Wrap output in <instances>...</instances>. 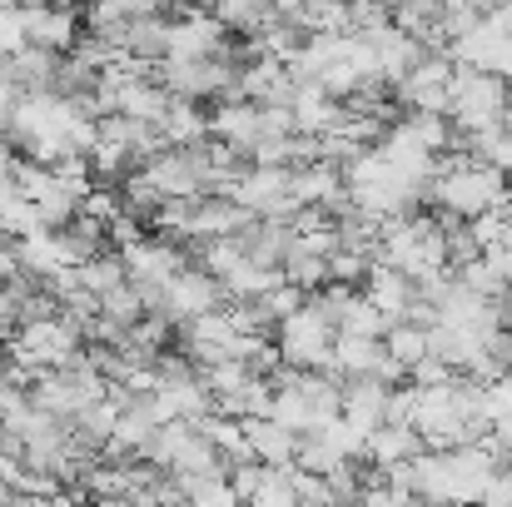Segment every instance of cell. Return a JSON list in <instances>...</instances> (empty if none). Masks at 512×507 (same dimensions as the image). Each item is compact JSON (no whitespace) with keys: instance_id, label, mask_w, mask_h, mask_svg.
I'll use <instances>...</instances> for the list:
<instances>
[{"instance_id":"1","label":"cell","mask_w":512,"mask_h":507,"mask_svg":"<svg viewBox=\"0 0 512 507\" xmlns=\"http://www.w3.org/2000/svg\"><path fill=\"white\" fill-rule=\"evenodd\" d=\"M512 179L488 160H473V155H453L443 160L433 189H428V204L443 209V214H458V219H478L488 209H498L508 199Z\"/></svg>"},{"instance_id":"2","label":"cell","mask_w":512,"mask_h":507,"mask_svg":"<svg viewBox=\"0 0 512 507\" xmlns=\"http://www.w3.org/2000/svg\"><path fill=\"white\" fill-rule=\"evenodd\" d=\"M512 100V80L498 70H478V65H458L453 80V125L458 130H488L503 125V110Z\"/></svg>"},{"instance_id":"3","label":"cell","mask_w":512,"mask_h":507,"mask_svg":"<svg viewBox=\"0 0 512 507\" xmlns=\"http://www.w3.org/2000/svg\"><path fill=\"white\" fill-rule=\"evenodd\" d=\"M279 353H284V363H294V368H334V338H339V324L314 304V299H304L289 319H279Z\"/></svg>"},{"instance_id":"4","label":"cell","mask_w":512,"mask_h":507,"mask_svg":"<svg viewBox=\"0 0 512 507\" xmlns=\"http://www.w3.org/2000/svg\"><path fill=\"white\" fill-rule=\"evenodd\" d=\"M249 214L259 219H294L299 199H294V165H249L234 189H229Z\"/></svg>"},{"instance_id":"5","label":"cell","mask_w":512,"mask_h":507,"mask_svg":"<svg viewBox=\"0 0 512 507\" xmlns=\"http://www.w3.org/2000/svg\"><path fill=\"white\" fill-rule=\"evenodd\" d=\"M80 348H85V338L75 334L60 314L40 319V324H25L20 334L10 338V358L25 363V368H65Z\"/></svg>"},{"instance_id":"6","label":"cell","mask_w":512,"mask_h":507,"mask_svg":"<svg viewBox=\"0 0 512 507\" xmlns=\"http://www.w3.org/2000/svg\"><path fill=\"white\" fill-rule=\"evenodd\" d=\"M453 80H458V60L448 55V50H428L413 70H408V80L398 85V100L408 105V110H453Z\"/></svg>"},{"instance_id":"7","label":"cell","mask_w":512,"mask_h":507,"mask_svg":"<svg viewBox=\"0 0 512 507\" xmlns=\"http://www.w3.org/2000/svg\"><path fill=\"white\" fill-rule=\"evenodd\" d=\"M219 304H229V294H224V279L219 274H209L204 264L194 269H179L170 284H165V314H170L174 324H189V319H199V314H209V309H219Z\"/></svg>"},{"instance_id":"8","label":"cell","mask_w":512,"mask_h":507,"mask_svg":"<svg viewBox=\"0 0 512 507\" xmlns=\"http://www.w3.org/2000/svg\"><path fill=\"white\" fill-rule=\"evenodd\" d=\"M20 15H25L30 45H45V50H60V55L75 50V40L85 30L80 10L75 5H60V0H30V5H20Z\"/></svg>"},{"instance_id":"9","label":"cell","mask_w":512,"mask_h":507,"mask_svg":"<svg viewBox=\"0 0 512 507\" xmlns=\"http://www.w3.org/2000/svg\"><path fill=\"white\" fill-rule=\"evenodd\" d=\"M358 289L383 309L388 324L408 319V309H413V299H418V279H413L408 269H398V264H383V259H373V269H368V279H363Z\"/></svg>"},{"instance_id":"10","label":"cell","mask_w":512,"mask_h":507,"mask_svg":"<svg viewBox=\"0 0 512 507\" xmlns=\"http://www.w3.org/2000/svg\"><path fill=\"white\" fill-rule=\"evenodd\" d=\"M209 130H214V140H229V145H239L244 155L264 140V105H254V100H214L209 105Z\"/></svg>"},{"instance_id":"11","label":"cell","mask_w":512,"mask_h":507,"mask_svg":"<svg viewBox=\"0 0 512 507\" xmlns=\"http://www.w3.org/2000/svg\"><path fill=\"white\" fill-rule=\"evenodd\" d=\"M388 393H393V383H383L373 373L343 378V418L358 433H373L378 423H388Z\"/></svg>"},{"instance_id":"12","label":"cell","mask_w":512,"mask_h":507,"mask_svg":"<svg viewBox=\"0 0 512 507\" xmlns=\"http://www.w3.org/2000/svg\"><path fill=\"white\" fill-rule=\"evenodd\" d=\"M373 55H378V75L398 90V85L408 80V70L428 55V45H423L413 30H403V25L393 20L388 30H378V35H373Z\"/></svg>"},{"instance_id":"13","label":"cell","mask_w":512,"mask_h":507,"mask_svg":"<svg viewBox=\"0 0 512 507\" xmlns=\"http://www.w3.org/2000/svg\"><path fill=\"white\" fill-rule=\"evenodd\" d=\"M244 433H249V453L259 458V463H294L299 458V433L289 428V423H279L274 413H254V418H244Z\"/></svg>"},{"instance_id":"14","label":"cell","mask_w":512,"mask_h":507,"mask_svg":"<svg viewBox=\"0 0 512 507\" xmlns=\"http://www.w3.org/2000/svg\"><path fill=\"white\" fill-rule=\"evenodd\" d=\"M170 40H174V15L170 10H150V15H130L125 25V55L135 60H170Z\"/></svg>"},{"instance_id":"15","label":"cell","mask_w":512,"mask_h":507,"mask_svg":"<svg viewBox=\"0 0 512 507\" xmlns=\"http://www.w3.org/2000/svg\"><path fill=\"white\" fill-rule=\"evenodd\" d=\"M418 453H428V443H423V433L413 423H378L368 433V448H363V458L373 468H393V463H408Z\"/></svg>"},{"instance_id":"16","label":"cell","mask_w":512,"mask_h":507,"mask_svg":"<svg viewBox=\"0 0 512 507\" xmlns=\"http://www.w3.org/2000/svg\"><path fill=\"white\" fill-rule=\"evenodd\" d=\"M55 244H60L65 264H85V259H95L100 249H110V224L80 209L70 224H60V229H55Z\"/></svg>"},{"instance_id":"17","label":"cell","mask_w":512,"mask_h":507,"mask_svg":"<svg viewBox=\"0 0 512 507\" xmlns=\"http://www.w3.org/2000/svg\"><path fill=\"white\" fill-rule=\"evenodd\" d=\"M55 70H60V50H45V45H25L10 55V80L20 95H45L55 90Z\"/></svg>"},{"instance_id":"18","label":"cell","mask_w":512,"mask_h":507,"mask_svg":"<svg viewBox=\"0 0 512 507\" xmlns=\"http://www.w3.org/2000/svg\"><path fill=\"white\" fill-rule=\"evenodd\" d=\"M160 130H165L170 145H199V140L214 135V130H209L204 100H184V95H174V105H170V115L160 120Z\"/></svg>"},{"instance_id":"19","label":"cell","mask_w":512,"mask_h":507,"mask_svg":"<svg viewBox=\"0 0 512 507\" xmlns=\"http://www.w3.org/2000/svg\"><path fill=\"white\" fill-rule=\"evenodd\" d=\"M383 353H388V348H383V338H373V334H343L339 329V338H334V368H339L343 378L373 373Z\"/></svg>"},{"instance_id":"20","label":"cell","mask_w":512,"mask_h":507,"mask_svg":"<svg viewBox=\"0 0 512 507\" xmlns=\"http://www.w3.org/2000/svg\"><path fill=\"white\" fill-rule=\"evenodd\" d=\"M383 343H388V353L413 373V363L423 358V353H433V343H428V324H413V319H398V324H388V334H383Z\"/></svg>"},{"instance_id":"21","label":"cell","mask_w":512,"mask_h":507,"mask_svg":"<svg viewBox=\"0 0 512 507\" xmlns=\"http://www.w3.org/2000/svg\"><path fill=\"white\" fill-rule=\"evenodd\" d=\"M339 329H343V334L383 338V334H388V319H383V309H378L363 289H353V294H348V304H343V314H339Z\"/></svg>"},{"instance_id":"22","label":"cell","mask_w":512,"mask_h":507,"mask_svg":"<svg viewBox=\"0 0 512 507\" xmlns=\"http://www.w3.org/2000/svg\"><path fill=\"white\" fill-rule=\"evenodd\" d=\"M368 269H373V259L358 254V249H334L329 254V279H339V284H363Z\"/></svg>"},{"instance_id":"23","label":"cell","mask_w":512,"mask_h":507,"mask_svg":"<svg viewBox=\"0 0 512 507\" xmlns=\"http://www.w3.org/2000/svg\"><path fill=\"white\" fill-rule=\"evenodd\" d=\"M483 418H488V423H503V418H512V373H503V378H488V383H483Z\"/></svg>"},{"instance_id":"24","label":"cell","mask_w":512,"mask_h":507,"mask_svg":"<svg viewBox=\"0 0 512 507\" xmlns=\"http://www.w3.org/2000/svg\"><path fill=\"white\" fill-rule=\"evenodd\" d=\"M30 45V35H25V15H20V5L10 0V5H0V55L10 60L15 50H25Z\"/></svg>"},{"instance_id":"25","label":"cell","mask_w":512,"mask_h":507,"mask_svg":"<svg viewBox=\"0 0 512 507\" xmlns=\"http://www.w3.org/2000/svg\"><path fill=\"white\" fill-rule=\"evenodd\" d=\"M199 5H204V0H170L174 15H179V10H199Z\"/></svg>"},{"instance_id":"26","label":"cell","mask_w":512,"mask_h":507,"mask_svg":"<svg viewBox=\"0 0 512 507\" xmlns=\"http://www.w3.org/2000/svg\"><path fill=\"white\" fill-rule=\"evenodd\" d=\"M503 125H508V130H512V100H508V110H503Z\"/></svg>"}]
</instances>
